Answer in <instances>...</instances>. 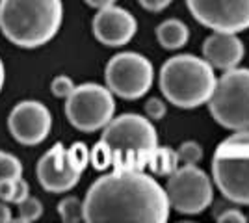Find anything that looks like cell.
Here are the masks:
<instances>
[{"label": "cell", "mask_w": 249, "mask_h": 223, "mask_svg": "<svg viewBox=\"0 0 249 223\" xmlns=\"http://www.w3.org/2000/svg\"><path fill=\"white\" fill-rule=\"evenodd\" d=\"M169 208L166 190L143 170H114L89 186L84 199V222L166 223Z\"/></svg>", "instance_id": "1"}, {"label": "cell", "mask_w": 249, "mask_h": 223, "mask_svg": "<svg viewBox=\"0 0 249 223\" xmlns=\"http://www.w3.org/2000/svg\"><path fill=\"white\" fill-rule=\"evenodd\" d=\"M62 21V0H0V32L21 49H37L52 41Z\"/></svg>", "instance_id": "2"}, {"label": "cell", "mask_w": 249, "mask_h": 223, "mask_svg": "<svg viewBox=\"0 0 249 223\" xmlns=\"http://www.w3.org/2000/svg\"><path fill=\"white\" fill-rule=\"evenodd\" d=\"M216 82L214 67L194 54H177L160 69V89L178 108H197L208 103Z\"/></svg>", "instance_id": "3"}, {"label": "cell", "mask_w": 249, "mask_h": 223, "mask_svg": "<svg viewBox=\"0 0 249 223\" xmlns=\"http://www.w3.org/2000/svg\"><path fill=\"white\" fill-rule=\"evenodd\" d=\"M104 143L112 153V166L119 171H142L149 164L151 154L158 147V132L149 117L123 114L112 117L104 127Z\"/></svg>", "instance_id": "4"}, {"label": "cell", "mask_w": 249, "mask_h": 223, "mask_svg": "<svg viewBox=\"0 0 249 223\" xmlns=\"http://www.w3.org/2000/svg\"><path fill=\"white\" fill-rule=\"evenodd\" d=\"M212 175L229 201L249 206V130H238L218 145Z\"/></svg>", "instance_id": "5"}, {"label": "cell", "mask_w": 249, "mask_h": 223, "mask_svg": "<svg viewBox=\"0 0 249 223\" xmlns=\"http://www.w3.org/2000/svg\"><path fill=\"white\" fill-rule=\"evenodd\" d=\"M214 121L227 130H249V69L232 67L216 82L208 99Z\"/></svg>", "instance_id": "6"}, {"label": "cell", "mask_w": 249, "mask_h": 223, "mask_svg": "<svg viewBox=\"0 0 249 223\" xmlns=\"http://www.w3.org/2000/svg\"><path fill=\"white\" fill-rule=\"evenodd\" d=\"M114 93L106 86L86 82L74 86L73 93L65 99V116L80 132H97L114 117Z\"/></svg>", "instance_id": "7"}, {"label": "cell", "mask_w": 249, "mask_h": 223, "mask_svg": "<svg viewBox=\"0 0 249 223\" xmlns=\"http://www.w3.org/2000/svg\"><path fill=\"white\" fill-rule=\"evenodd\" d=\"M104 80L114 95L124 101H136L151 89L155 69L140 52H119L106 64Z\"/></svg>", "instance_id": "8"}, {"label": "cell", "mask_w": 249, "mask_h": 223, "mask_svg": "<svg viewBox=\"0 0 249 223\" xmlns=\"http://www.w3.org/2000/svg\"><path fill=\"white\" fill-rule=\"evenodd\" d=\"M166 195L169 206L178 214H199L207 210L214 197L212 181L197 166H180L167 175Z\"/></svg>", "instance_id": "9"}, {"label": "cell", "mask_w": 249, "mask_h": 223, "mask_svg": "<svg viewBox=\"0 0 249 223\" xmlns=\"http://www.w3.org/2000/svg\"><path fill=\"white\" fill-rule=\"evenodd\" d=\"M186 6L214 32L238 34L249 28V0H186Z\"/></svg>", "instance_id": "10"}, {"label": "cell", "mask_w": 249, "mask_h": 223, "mask_svg": "<svg viewBox=\"0 0 249 223\" xmlns=\"http://www.w3.org/2000/svg\"><path fill=\"white\" fill-rule=\"evenodd\" d=\"M8 128L21 145H39L51 134L52 116L39 101H21L10 112Z\"/></svg>", "instance_id": "11"}, {"label": "cell", "mask_w": 249, "mask_h": 223, "mask_svg": "<svg viewBox=\"0 0 249 223\" xmlns=\"http://www.w3.org/2000/svg\"><path fill=\"white\" fill-rule=\"evenodd\" d=\"M80 177L82 173L69 164L65 147L62 143L52 145L37 162V181L43 186V190L51 193H63L73 190L80 181Z\"/></svg>", "instance_id": "12"}, {"label": "cell", "mask_w": 249, "mask_h": 223, "mask_svg": "<svg viewBox=\"0 0 249 223\" xmlns=\"http://www.w3.org/2000/svg\"><path fill=\"white\" fill-rule=\"evenodd\" d=\"M91 28L99 43L106 47H123L134 37L138 22L130 11L112 4L97 11Z\"/></svg>", "instance_id": "13"}, {"label": "cell", "mask_w": 249, "mask_h": 223, "mask_svg": "<svg viewBox=\"0 0 249 223\" xmlns=\"http://www.w3.org/2000/svg\"><path fill=\"white\" fill-rule=\"evenodd\" d=\"M246 47L236 34L214 32L203 43V56L214 69L229 71L244 60Z\"/></svg>", "instance_id": "14"}, {"label": "cell", "mask_w": 249, "mask_h": 223, "mask_svg": "<svg viewBox=\"0 0 249 223\" xmlns=\"http://www.w3.org/2000/svg\"><path fill=\"white\" fill-rule=\"evenodd\" d=\"M156 39L167 51H178L190 39V28L180 19H167L158 24Z\"/></svg>", "instance_id": "15"}, {"label": "cell", "mask_w": 249, "mask_h": 223, "mask_svg": "<svg viewBox=\"0 0 249 223\" xmlns=\"http://www.w3.org/2000/svg\"><path fill=\"white\" fill-rule=\"evenodd\" d=\"M147 166L151 168V171L155 175L167 177L178 168V158H177V153L171 147H156Z\"/></svg>", "instance_id": "16"}, {"label": "cell", "mask_w": 249, "mask_h": 223, "mask_svg": "<svg viewBox=\"0 0 249 223\" xmlns=\"http://www.w3.org/2000/svg\"><path fill=\"white\" fill-rule=\"evenodd\" d=\"M28 195H30V186H28V182L24 181L22 177L0 181V201L19 205Z\"/></svg>", "instance_id": "17"}, {"label": "cell", "mask_w": 249, "mask_h": 223, "mask_svg": "<svg viewBox=\"0 0 249 223\" xmlns=\"http://www.w3.org/2000/svg\"><path fill=\"white\" fill-rule=\"evenodd\" d=\"M58 214L63 223L84 222V201L78 197H65L58 205Z\"/></svg>", "instance_id": "18"}, {"label": "cell", "mask_w": 249, "mask_h": 223, "mask_svg": "<svg viewBox=\"0 0 249 223\" xmlns=\"http://www.w3.org/2000/svg\"><path fill=\"white\" fill-rule=\"evenodd\" d=\"M22 177V162L8 151H0V181Z\"/></svg>", "instance_id": "19"}, {"label": "cell", "mask_w": 249, "mask_h": 223, "mask_svg": "<svg viewBox=\"0 0 249 223\" xmlns=\"http://www.w3.org/2000/svg\"><path fill=\"white\" fill-rule=\"evenodd\" d=\"M175 153L180 166H196L203 158V147L194 139H188L184 143H180Z\"/></svg>", "instance_id": "20"}, {"label": "cell", "mask_w": 249, "mask_h": 223, "mask_svg": "<svg viewBox=\"0 0 249 223\" xmlns=\"http://www.w3.org/2000/svg\"><path fill=\"white\" fill-rule=\"evenodd\" d=\"M41 216H43V203L37 197L28 195L26 199H22L19 203V218H17V222L34 223L37 222Z\"/></svg>", "instance_id": "21"}, {"label": "cell", "mask_w": 249, "mask_h": 223, "mask_svg": "<svg viewBox=\"0 0 249 223\" xmlns=\"http://www.w3.org/2000/svg\"><path fill=\"white\" fill-rule=\"evenodd\" d=\"M65 154H67V160H69V164L73 166L74 170L84 173V170L89 164V149H88V145L82 143V141H76L69 149H65Z\"/></svg>", "instance_id": "22"}, {"label": "cell", "mask_w": 249, "mask_h": 223, "mask_svg": "<svg viewBox=\"0 0 249 223\" xmlns=\"http://www.w3.org/2000/svg\"><path fill=\"white\" fill-rule=\"evenodd\" d=\"M89 162L97 171H104L112 166V153L103 139L93 145L91 153H89Z\"/></svg>", "instance_id": "23"}, {"label": "cell", "mask_w": 249, "mask_h": 223, "mask_svg": "<svg viewBox=\"0 0 249 223\" xmlns=\"http://www.w3.org/2000/svg\"><path fill=\"white\" fill-rule=\"evenodd\" d=\"M74 89V82L71 76L67 74H58L52 78V84H51V91L54 97L58 99H67V97L73 93Z\"/></svg>", "instance_id": "24"}, {"label": "cell", "mask_w": 249, "mask_h": 223, "mask_svg": "<svg viewBox=\"0 0 249 223\" xmlns=\"http://www.w3.org/2000/svg\"><path fill=\"white\" fill-rule=\"evenodd\" d=\"M145 114L149 119H153V121H158V119H162V117L166 116V103L162 101V99H158V97H151L149 101L145 103Z\"/></svg>", "instance_id": "25"}, {"label": "cell", "mask_w": 249, "mask_h": 223, "mask_svg": "<svg viewBox=\"0 0 249 223\" xmlns=\"http://www.w3.org/2000/svg\"><path fill=\"white\" fill-rule=\"evenodd\" d=\"M216 222L218 223H246V216L236 210V208H232V210H225V212H221L216 218Z\"/></svg>", "instance_id": "26"}, {"label": "cell", "mask_w": 249, "mask_h": 223, "mask_svg": "<svg viewBox=\"0 0 249 223\" xmlns=\"http://www.w3.org/2000/svg\"><path fill=\"white\" fill-rule=\"evenodd\" d=\"M142 4V8H145L147 11H162L166 10L167 6L173 2V0H138Z\"/></svg>", "instance_id": "27"}, {"label": "cell", "mask_w": 249, "mask_h": 223, "mask_svg": "<svg viewBox=\"0 0 249 223\" xmlns=\"http://www.w3.org/2000/svg\"><path fill=\"white\" fill-rule=\"evenodd\" d=\"M13 222V214H11L10 203L0 201V223H10Z\"/></svg>", "instance_id": "28"}, {"label": "cell", "mask_w": 249, "mask_h": 223, "mask_svg": "<svg viewBox=\"0 0 249 223\" xmlns=\"http://www.w3.org/2000/svg\"><path fill=\"white\" fill-rule=\"evenodd\" d=\"M88 6H91L95 10H101V8H106V6H112L117 0H84Z\"/></svg>", "instance_id": "29"}, {"label": "cell", "mask_w": 249, "mask_h": 223, "mask_svg": "<svg viewBox=\"0 0 249 223\" xmlns=\"http://www.w3.org/2000/svg\"><path fill=\"white\" fill-rule=\"evenodd\" d=\"M4 82H6V67H4V62L0 58V93L4 89Z\"/></svg>", "instance_id": "30"}]
</instances>
